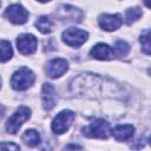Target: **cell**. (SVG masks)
I'll list each match as a JSON object with an SVG mask.
<instances>
[{
	"mask_svg": "<svg viewBox=\"0 0 151 151\" xmlns=\"http://www.w3.org/2000/svg\"><path fill=\"white\" fill-rule=\"evenodd\" d=\"M34 80H35L34 73L27 67H21L13 73L11 78V85L17 91H24L31 87Z\"/></svg>",
	"mask_w": 151,
	"mask_h": 151,
	"instance_id": "cell-1",
	"label": "cell"
},
{
	"mask_svg": "<svg viewBox=\"0 0 151 151\" xmlns=\"http://www.w3.org/2000/svg\"><path fill=\"white\" fill-rule=\"evenodd\" d=\"M110 124L104 119H96L83 129V134L88 138L107 139L110 136Z\"/></svg>",
	"mask_w": 151,
	"mask_h": 151,
	"instance_id": "cell-2",
	"label": "cell"
},
{
	"mask_svg": "<svg viewBox=\"0 0 151 151\" xmlns=\"http://www.w3.org/2000/svg\"><path fill=\"white\" fill-rule=\"evenodd\" d=\"M55 15L57 18L63 21V22H67V24H78L83 19V12L71 5H60L57 11H55Z\"/></svg>",
	"mask_w": 151,
	"mask_h": 151,
	"instance_id": "cell-3",
	"label": "cell"
},
{
	"mask_svg": "<svg viewBox=\"0 0 151 151\" xmlns=\"http://www.w3.org/2000/svg\"><path fill=\"white\" fill-rule=\"evenodd\" d=\"M29 116H31V110L26 106H20L15 111V113H13V116L7 120L6 131L11 134H15L21 127V125L29 118Z\"/></svg>",
	"mask_w": 151,
	"mask_h": 151,
	"instance_id": "cell-4",
	"label": "cell"
},
{
	"mask_svg": "<svg viewBox=\"0 0 151 151\" xmlns=\"http://www.w3.org/2000/svg\"><path fill=\"white\" fill-rule=\"evenodd\" d=\"M74 112L71 110H64L61 111L52 122V130L54 133L57 134H63L65 133L70 126L72 125L73 120H74Z\"/></svg>",
	"mask_w": 151,
	"mask_h": 151,
	"instance_id": "cell-5",
	"label": "cell"
},
{
	"mask_svg": "<svg viewBox=\"0 0 151 151\" xmlns=\"http://www.w3.org/2000/svg\"><path fill=\"white\" fill-rule=\"evenodd\" d=\"M63 41L71 47H80L88 38V33L80 28H68L63 32Z\"/></svg>",
	"mask_w": 151,
	"mask_h": 151,
	"instance_id": "cell-6",
	"label": "cell"
},
{
	"mask_svg": "<svg viewBox=\"0 0 151 151\" xmlns=\"http://www.w3.org/2000/svg\"><path fill=\"white\" fill-rule=\"evenodd\" d=\"M17 47L18 51L21 54L28 55V54H33L37 51L38 47V40L33 34L29 33H24L20 34L17 39Z\"/></svg>",
	"mask_w": 151,
	"mask_h": 151,
	"instance_id": "cell-7",
	"label": "cell"
},
{
	"mask_svg": "<svg viewBox=\"0 0 151 151\" xmlns=\"http://www.w3.org/2000/svg\"><path fill=\"white\" fill-rule=\"evenodd\" d=\"M5 17L14 25H22L28 20V12L19 4H14L7 7Z\"/></svg>",
	"mask_w": 151,
	"mask_h": 151,
	"instance_id": "cell-8",
	"label": "cell"
},
{
	"mask_svg": "<svg viewBox=\"0 0 151 151\" xmlns=\"http://www.w3.org/2000/svg\"><path fill=\"white\" fill-rule=\"evenodd\" d=\"M68 70V63L66 59L55 58L52 59L46 66V74L50 78H59L65 74Z\"/></svg>",
	"mask_w": 151,
	"mask_h": 151,
	"instance_id": "cell-9",
	"label": "cell"
},
{
	"mask_svg": "<svg viewBox=\"0 0 151 151\" xmlns=\"http://www.w3.org/2000/svg\"><path fill=\"white\" fill-rule=\"evenodd\" d=\"M41 101H42V107H44L46 111H51V110L55 106V104H57V101H58L57 91H55V88H54L51 84H48V83L44 84V86H42V91H41Z\"/></svg>",
	"mask_w": 151,
	"mask_h": 151,
	"instance_id": "cell-10",
	"label": "cell"
},
{
	"mask_svg": "<svg viewBox=\"0 0 151 151\" xmlns=\"http://www.w3.org/2000/svg\"><path fill=\"white\" fill-rule=\"evenodd\" d=\"M98 22L104 31L112 32L120 27L123 20L119 14H101L98 19Z\"/></svg>",
	"mask_w": 151,
	"mask_h": 151,
	"instance_id": "cell-11",
	"label": "cell"
},
{
	"mask_svg": "<svg viewBox=\"0 0 151 151\" xmlns=\"http://www.w3.org/2000/svg\"><path fill=\"white\" fill-rule=\"evenodd\" d=\"M90 54H91V57H93L98 60H111L114 57L113 50L109 45L103 44V42L93 46L92 50L90 51Z\"/></svg>",
	"mask_w": 151,
	"mask_h": 151,
	"instance_id": "cell-12",
	"label": "cell"
},
{
	"mask_svg": "<svg viewBox=\"0 0 151 151\" xmlns=\"http://www.w3.org/2000/svg\"><path fill=\"white\" fill-rule=\"evenodd\" d=\"M113 137L116 138V140L119 142H125L132 138L133 133H134V127L130 124H125V125H118L116 126L112 131Z\"/></svg>",
	"mask_w": 151,
	"mask_h": 151,
	"instance_id": "cell-13",
	"label": "cell"
},
{
	"mask_svg": "<svg viewBox=\"0 0 151 151\" xmlns=\"http://www.w3.org/2000/svg\"><path fill=\"white\" fill-rule=\"evenodd\" d=\"M53 26H54L53 21H52L48 17H46V15H41V17L35 21V27H37V29H39V31H40L41 33H44V34L51 33V32L53 31Z\"/></svg>",
	"mask_w": 151,
	"mask_h": 151,
	"instance_id": "cell-14",
	"label": "cell"
},
{
	"mask_svg": "<svg viewBox=\"0 0 151 151\" xmlns=\"http://www.w3.org/2000/svg\"><path fill=\"white\" fill-rule=\"evenodd\" d=\"M22 142L26 145H28L31 147H34V146L39 145V143H40V136H39V133L35 130L29 129V130H26L24 132V134H22Z\"/></svg>",
	"mask_w": 151,
	"mask_h": 151,
	"instance_id": "cell-15",
	"label": "cell"
},
{
	"mask_svg": "<svg viewBox=\"0 0 151 151\" xmlns=\"http://www.w3.org/2000/svg\"><path fill=\"white\" fill-rule=\"evenodd\" d=\"M12 55H13V50H12L9 41L1 40L0 41V61L5 63V61L9 60L12 58Z\"/></svg>",
	"mask_w": 151,
	"mask_h": 151,
	"instance_id": "cell-16",
	"label": "cell"
},
{
	"mask_svg": "<svg viewBox=\"0 0 151 151\" xmlns=\"http://www.w3.org/2000/svg\"><path fill=\"white\" fill-rule=\"evenodd\" d=\"M140 17H142V11H140V8H138V7L129 8V9H126V13H125V22H126L127 25H131L132 22L137 21Z\"/></svg>",
	"mask_w": 151,
	"mask_h": 151,
	"instance_id": "cell-17",
	"label": "cell"
},
{
	"mask_svg": "<svg viewBox=\"0 0 151 151\" xmlns=\"http://www.w3.org/2000/svg\"><path fill=\"white\" fill-rule=\"evenodd\" d=\"M129 51H130V46H129V44L126 42V41H124V40H118V41H116V44H114V54H117L119 58H123V57H125L127 53H129Z\"/></svg>",
	"mask_w": 151,
	"mask_h": 151,
	"instance_id": "cell-18",
	"label": "cell"
},
{
	"mask_svg": "<svg viewBox=\"0 0 151 151\" xmlns=\"http://www.w3.org/2000/svg\"><path fill=\"white\" fill-rule=\"evenodd\" d=\"M139 41H140V44H142V47H143L144 53H146V54L149 55V54H150V52H151V44H150V29H145V31L140 34Z\"/></svg>",
	"mask_w": 151,
	"mask_h": 151,
	"instance_id": "cell-19",
	"label": "cell"
},
{
	"mask_svg": "<svg viewBox=\"0 0 151 151\" xmlns=\"http://www.w3.org/2000/svg\"><path fill=\"white\" fill-rule=\"evenodd\" d=\"M0 150H20V146L14 143H0Z\"/></svg>",
	"mask_w": 151,
	"mask_h": 151,
	"instance_id": "cell-20",
	"label": "cell"
},
{
	"mask_svg": "<svg viewBox=\"0 0 151 151\" xmlns=\"http://www.w3.org/2000/svg\"><path fill=\"white\" fill-rule=\"evenodd\" d=\"M4 114H5V107L2 105H0V119L4 117Z\"/></svg>",
	"mask_w": 151,
	"mask_h": 151,
	"instance_id": "cell-21",
	"label": "cell"
},
{
	"mask_svg": "<svg viewBox=\"0 0 151 151\" xmlns=\"http://www.w3.org/2000/svg\"><path fill=\"white\" fill-rule=\"evenodd\" d=\"M66 149H81V146H79V145H68V146H66Z\"/></svg>",
	"mask_w": 151,
	"mask_h": 151,
	"instance_id": "cell-22",
	"label": "cell"
},
{
	"mask_svg": "<svg viewBox=\"0 0 151 151\" xmlns=\"http://www.w3.org/2000/svg\"><path fill=\"white\" fill-rule=\"evenodd\" d=\"M144 4H145V6H146L147 8H150V2H149V0H144Z\"/></svg>",
	"mask_w": 151,
	"mask_h": 151,
	"instance_id": "cell-23",
	"label": "cell"
},
{
	"mask_svg": "<svg viewBox=\"0 0 151 151\" xmlns=\"http://www.w3.org/2000/svg\"><path fill=\"white\" fill-rule=\"evenodd\" d=\"M39 2H48V1H51V0H38Z\"/></svg>",
	"mask_w": 151,
	"mask_h": 151,
	"instance_id": "cell-24",
	"label": "cell"
},
{
	"mask_svg": "<svg viewBox=\"0 0 151 151\" xmlns=\"http://www.w3.org/2000/svg\"><path fill=\"white\" fill-rule=\"evenodd\" d=\"M0 87H1V78H0Z\"/></svg>",
	"mask_w": 151,
	"mask_h": 151,
	"instance_id": "cell-25",
	"label": "cell"
},
{
	"mask_svg": "<svg viewBox=\"0 0 151 151\" xmlns=\"http://www.w3.org/2000/svg\"><path fill=\"white\" fill-rule=\"evenodd\" d=\"M0 6H1V1H0Z\"/></svg>",
	"mask_w": 151,
	"mask_h": 151,
	"instance_id": "cell-26",
	"label": "cell"
}]
</instances>
